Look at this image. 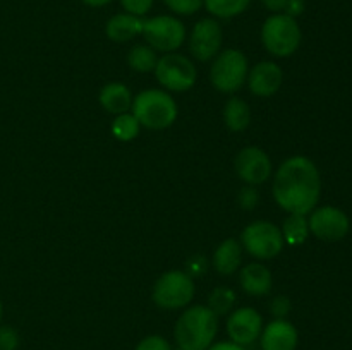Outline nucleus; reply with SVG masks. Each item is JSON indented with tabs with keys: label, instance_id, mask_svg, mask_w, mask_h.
I'll return each mask as SVG.
<instances>
[{
	"label": "nucleus",
	"instance_id": "nucleus-1",
	"mask_svg": "<svg viewBox=\"0 0 352 350\" xmlns=\"http://www.w3.org/2000/svg\"><path fill=\"white\" fill-rule=\"evenodd\" d=\"M322 194V178L316 165L306 156H291L274 177V198L287 213L309 215Z\"/></svg>",
	"mask_w": 352,
	"mask_h": 350
},
{
	"label": "nucleus",
	"instance_id": "nucleus-2",
	"mask_svg": "<svg viewBox=\"0 0 352 350\" xmlns=\"http://www.w3.org/2000/svg\"><path fill=\"white\" fill-rule=\"evenodd\" d=\"M219 333V316L208 305H192L179 316L174 328L177 347L182 350H206Z\"/></svg>",
	"mask_w": 352,
	"mask_h": 350
},
{
	"label": "nucleus",
	"instance_id": "nucleus-3",
	"mask_svg": "<svg viewBox=\"0 0 352 350\" xmlns=\"http://www.w3.org/2000/svg\"><path fill=\"white\" fill-rule=\"evenodd\" d=\"M131 113L136 117L141 127L160 130L175 122L179 110L170 93L162 89H144L134 96Z\"/></svg>",
	"mask_w": 352,
	"mask_h": 350
},
{
	"label": "nucleus",
	"instance_id": "nucleus-4",
	"mask_svg": "<svg viewBox=\"0 0 352 350\" xmlns=\"http://www.w3.org/2000/svg\"><path fill=\"white\" fill-rule=\"evenodd\" d=\"M261 41L275 57H291L301 45V27L287 14H274L261 27Z\"/></svg>",
	"mask_w": 352,
	"mask_h": 350
},
{
	"label": "nucleus",
	"instance_id": "nucleus-5",
	"mask_svg": "<svg viewBox=\"0 0 352 350\" xmlns=\"http://www.w3.org/2000/svg\"><path fill=\"white\" fill-rule=\"evenodd\" d=\"M153 302L160 309H182L195 297V281L186 271H165L153 285Z\"/></svg>",
	"mask_w": 352,
	"mask_h": 350
},
{
	"label": "nucleus",
	"instance_id": "nucleus-6",
	"mask_svg": "<svg viewBox=\"0 0 352 350\" xmlns=\"http://www.w3.org/2000/svg\"><path fill=\"white\" fill-rule=\"evenodd\" d=\"M248 79V58L236 48L220 51L210 69V81L220 93H236Z\"/></svg>",
	"mask_w": 352,
	"mask_h": 350
},
{
	"label": "nucleus",
	"instance_id": "nucleus-7",
	"mask_svg": "<svg viewBox=\"0 0 352 350\" xmlns=\"http://www.w3.org/2000/svg\"><path fill=\"white\" fill-rule=\"evenodd\" d=\"M284 244L282 230L275 223L265 222V220L250 223L241 235L243 249H246L251 256L261 261L278 256L280 250L284 249Z\"/></svg>",
	"mask_w": 352,
	"mask_h": 350
},
{
	"label": "nucleus",
	"instance_id": "nucleus-8",
	"mask_svg": "<svg viewBox=\"0 0 352 350\" xmlns=\"http://www.w3.org/2000/svg\"><path fill=\"white\" fill-rule=\"evenodd\" d=\"M155 78L167 91L184 93L195 86L198 71L188 57L170 51L158 58L157 67H155Z\"/></svg>",
	"mask_w": 352,
	"mask_h": 350
},
{
	"label": "nucleus",
	"instance_id": "nucleus-9",
	"mask_svg": "<svg viewBox=\"0 0 352 350\" xmlns=\"http://www.w3.org/2000/svg\"><path fill=\"white\" fill-rule=\"evenodd\" d=\"M143 36L155 51H175L186 40V26L174 16L144 19Z\"/></svg>",
	"mask_w": 352,
	"mask_h": 350
},
{
	"label": "nucleus",
	"instance_id": "nucleus-10",
	"mask_svg": "<svg viewBox=\"0 0 352 350\" xmlns=\"http://www.w3.org/2000/svg\"><path fill=\"white\" fill-rule=\"evenodd\" d=\"M309 233L325 242H337L349 232V218L336 206H322L313 209L308 218Z\"/></svg>",
	"mask_w": 352,
	"mask_h": 350
},
{
	"label": "nucleus",
	"instance_id": "nucleus-11",
	"mask_svg": "<svg viewBox=\"0 0 352 350\" xmlns=\"http://www.w3.org/2000/svg\"><path fill=\"white\" fill-rule=\"evenodd\" d=\"M222 27L212 17L198 21L189 36V50L199 62H208L220 54Z\"/></svg>",
	"mask_w": 352,
	"mask_h": 350
},
{
	"label": "nucleus",
	"instance_id": "nucleus-12",
	"mask_svg": "<svg viewBox=\"0 0 352 350\" xmlns=\"http://www.w3.org/2000/svg\"><path fill=\"white\" fill-rule=\"evenodd\" d=\"M236 172L248 185H260L270 178L272 161L261 148L248 146L237 153Z\"/></svg>",
	"mask_w": 352,
	"mask_h": 350
},
{
	"label": "nucleus",
	"instance_id": "nucleus-13",
	"mask_svg": "<svg viewBox=\"0 0 352 350\" xmlns=\"http://www.w3.org/2000/svg\"><path fill=\"white\" fill-rule=\"evenodd\" d=\"M263 329V319L253 307H239L227 319V335L230 342L241 347L256 342Z\"/></svg>",
	"mask_w": 352,
	"mask_h": 350
},
{
	"label": "nucleus",
	"instance_id": "nucleus-14",
	"mask_svg": "<svg viewBox=\"0 0 352 350\" xmlns=\"http://www.w3.org/2000/svg\"><path fill=\"white\" fill-rule=\"evenodd\" d=\"M246 81L253 95L268 98L280 89L282 81H284V72L275 62L265 60L254 65L251 72H248Z\"/></svg>",
	"mask_w": 352,
	"mask_h": 350
},
{
	"label": "nucleus",
	"instance_id": "nucleus-15",
	"mask_svg": "<svg viewBox=\"0 0 352 350\" xmlns=\"http://www.w3.org/2000/svg\"><path fill=\"white\" fill-rule=\"evenodd\" d=\"M298 343V329L287 319H275L261 329V350H296Z\"/></svg>",
	"mask_w": 352,
	"mask_h": 350
},
{
	"label": "nucleus",
	"instance_id": "nucleus-16",
	"mask_svg": "<svg viewBox=\"0 0 352 350\" xmlns=\"http://www.w3.org/2000/svg\"><path fill=\"white\" fill-rule=\"evenodd\" d=\"M144 19L143 17L133 16V14H116L110 17L105 26L107 36L116 43H126L138 34H143Z\"/></svg>",
	"mask_w": 352,
	"mask_h": 350
},
{
	"label": "nucleus",
	"instance_id": "nucleus-17",
	"mask_svg": "<svg viewBox=\"0 0 352 350\" xmlns=\"http://www.w3.org/2000/svg\"><path fill=\"white\" fill-rule=\"evenodd\" d=\"M133 100V93L122 82H109L100 91V105L113 115L129 112Z\"/></svg>",
	"mask_w": 352,
	"mask_h": 350
},
{
	"label": "nucleus",
	"instance_id": "nucleus-18",
	"mask_svg": "<svg viewBox=\"0 0 352 350\" xmlns=\"http://www.w3.org/2000/svg\"><path fill=\"white\" fill-rule=\"evenodd\" d=\"M241 287L250 295H267L272 290V273L265 264L251 263L241 270Z\"/></svg>",
	"mask_w": 352,
	"mask_h": 350
},
{
	"label": "nucleus",
	"instance_id": "nucleus-19",
	"mask_svg": "<svg viewBox=\"0 0 352 350\" xmlns=\"http://www.w3.org/2000/svg\"><path fill=\"white\" fill-rule=\"evenodd\" d=\"M243 263V246L236 239H226L213 253V266L220 275L236 273Z\"/></svg>",
	"mask_w": 352,
	"mask_h": 350
},
{
	"label": "nucleus",
	"instance_id": "nucleus-20",
	"mask_svg": "<svg viewBox=\"0 0 352 350\" xmlns=\"http://www.w3.org/2000/svg\"><path fill=\"white\" fill-rule=\"evenodd\" d=\"M223 122H226L227 129L232 132H241L246 129L251 122V110L248 103L237 96L230 98L223 108Z\"/></svg>",
	"mask_w": 352,
	"mask_h": 350
},
{
	"label": "nucleus",
	"instance_id": "nucleus-21",
	"mask_svg": "<svg viewBox=\"0 0 352 350\" xmlns=\"http://www.w3.org/2000/svg\"><path fill=\"white\" fill-rule=\"evenodd\" d=\"M280 230L282 235H284V242H287L289 246H301L309 235L308 218H306V215L289 213Z\"/></svg>",
	"mask_w": 352,
	"mask_h": 350
},
{
	"label": "nucleus",
	"instance_id": "nucleus-22",
	"mask_svg": "<svg viewBox=\"0 0 352 350\" xmlns=\"http://www.w3.org/2000/svg\"><path fill=\"white\" fill-rule=\"evenodd\" d=\"M157 51L148 45H136L127 54V64L136 72H151L157 67Z\"/></svg>",
	"mask_w": 352,
	"mask_h": 350
},
{
	"label": "nucleus",
	"instance_id": "nucleus-23",
	"mask_svg": "<svg viewBox=\"0 0 352 350\" xmlns=\"http://www.w3.org/2000/svg\"><path fill=\"white\" fill-rule=\"evenodd\" d=\"M251 0H203V5L206 7L212 16L220 17V19H230L250 7Z\"/></svg>",
	"mask_w": 352,
	"mask_h": 350
},
{
	"label": "nucleus",
	"instance_id": "nucleus-24",
	"mask_svg": "<svg viewBox=\"0 0 352 350\" xmlns=\"http://www.w3.org/2000/svg\"><path fill=\"white\" fill-rule=\"evenodd\" d=\"M140 129H141V124L138 122L136 117L129 112L116 115V119H113L112 122L113 137L122 141V143H127V141H133L134 137H138Z\"/></svg>",
	"mask_w": 352,
	"mask_h": 350
},
{
	"label": "nucleus",
	"instance_id": "nucleus-25",
	"mask_svg": "<svg viewBox=\"0 0 352 350\" xmlns=\"http://www.w3.org/2000/svg\"><path fill=\"white\" fill-rule=\"evenodd\" d=\"M236 304V292L229 287L213 288L208 297V307L215 312L217 316H226L232 311Z\"/></svg>",
	"mask_w": 352,
	"mask_h": 350
},
{
	"label": "nucleus",
	"instance_id": "nucleus-26",
	"mask_svg": "<svg viewBox=\"0 0 352 350\" xmlns=\"http://www.w3.org/2000/svg\"><path fill=\"white\" fill-rule=\"evenodd\" d=\"M164 2L168 9L181 16H191L203 7V0H164Z\"/></svg>",
	"mask_w": 352,
	"mask_h": 350
},
{
	"label": "nucleus",
	"instance_id": "nucleus-27",
	"mask_svg": "<svg viewBox=\"0 0 352 350\" xmlns=\"http://www.w3.org/2000/svg\"><path fill=\"white\" fill-rule=\"evenodd\" d=\"M19 347V335L12 326H0V350H16Z\"/></svg>",
	"mask_w": 352,
	"mask_h": 350
},
{
	"label": "nucleus",
	"instance_id": "nucleus-28",
	"mask_svg": "<svg viewBox=\"0 0 352 350\" xmlns=\"http://www.w3.org/2000/svg\"><path fill=\"white\" fill-rule=\"evenodd\" d=\"M136 350H172V347L164 336L150 335L144 336V338L138 343Z\"/></svg>",
	"mask_w": 352,
	"mask_h": 350
},
{
	"label": "nucleus",
	"instance_id": "nucleus-29",
	"mask_svg": "<svg viewBox=\"0 0 352 350\" xmlns=\"http://www.w3.org/2000/svg\"><path fill=\"white\" fill-rule=\"evenodd\" d=\"M124 10L127 14H133V16L143 17L148 10L153 5V0H120Z\"/></svg>",
	"mask_w": 352,
	"mask_h": 350
},
{
	"label": "nucleus",
	"instance_id": "nucleus-30",
	"mask_svg": "<svg viewBox=\"0 0 352 350\" xmlns=\"http://www.w3.org/2000/svg\"><path fill=\"white\" fill-rule=\"evenodd\" d=\"M291 309H292L291 301H289V297H284V295L275 297L270 304L272 314H274L277 319H285V316L291 312Z\"/></svg>",
	"mask_w": 352,
	"mask_h": 350
},
{
	"label": "nucleus",
	"instance_id": "nucleus-31",
	"mask_svg": "<svg viewBox=\"0 0 352 350\" xmlns=\"http://www.w3.org/2000/svg\"><path fill=\"white\" fill-rule=\"evenodd\" d=\"M258 199H260V196H258L254 185H248L239 192V206L244 209H253L256 206Z\"/></svg>",
	"mask_w": 352,
	"mask_h": 350
},
{
	"label": "nucleus",
	"instance_id": "nucleus-32",
	"mask_svg": "<svg viewBox=\"0 0 352 350\" xmlns=\"http://www.w3.org/2000/svg\"><path fill=\"white\" fill-rule=\"evenodd\" d=\"M188 268H189V275L205 273V270H206L205 257H201V256L191 257V259L188 261Z\"/></svg>",
	"mask_w": 352,
	"mask_h": 350
},
{
	"label": "nucleus",
	"instance_id": "nucleus-33",
	"mask_svg": "<svg viewBox=\"0 0 352 350\" xmlns=\"http://www.w3.org/2000/svg\"><path fill=\"white\" fill-rule=\"evenodd\" d=\"M305 10V0H289L287 5H285V14L291 17H298L299 14H302Z\"/></svg>",
	"mask_w": 352,
	"mask_h": 350
},
{
	"label": "nucleus",
	"instance_id": "nucleus-34",
	"mask_svg": "<svg viewBox=\"0 0 352 350\" xmlns=\"http://www.w3.org/2000/svg\"><path fill=\"white\" fill-rule=\"evenodd\" d=\"M287 2H289V0H261V3H263V5L267 7L268 10H272V12H275V14L285 10V5H287Z\"/></svg>",
	"mask_w": 352,
	"mask_h": 350
},
{
	"label": "nucleus",
	"instance_id": "nucleus-35",
	"mask_svg": "<svg viewBox=\"0 0 352 350\" xmlns=\"http://www.w3.org/2000/svg\"><path fill=\"white\" fill-rule=\"evenodd\" d=\"M206 350H244V347L237 345L234 342H217L212 343Z\"/></svg>",
	"mask_w": 352,
	"mask_h": 350
},
{
	"label": "nucleus",
	"instance_id": "nucleus-36",
	"mask_svg": "<svg viewBox=\"0 0 352 350\" xmlns=\"http://www.w3.org/2000/svg\"><path fill=\"white\" fill-rule=\"evenodd\" d=\"M82 2L89 7H103L107 5V3L112 2V0H82Z\"/></svg>",
	"mask_w": 352,
	"mask_h": 350
},
{
	"label": "nucleus",
	"instance_id": "nucleus-37",
	"mask_svg": "<svg viewBox=\"0 0 352 350\" xmlns=\"http://www.w3.org/2000/svg\"><path fill=\"white\" fill-rule=\"evenodd\" d=\"M2 312H3V305H2V301H0V319H2Z\"/></svg>",
	"mask_w": 352,
	"mask_h": 350
},
{
	"label": "nucleus",
	"instance_id": "nucleus-38",
	"mask_svg": "<svg viewBox=\"0 0 352 350\" xmlns=\"http://www.w3.org/2000/svg\"><path fill=\"white\" fill-rule=\"evenodd\" d=\"M175 350H182V349H179V347H177V349H175Z\"/></svg>",
	"mask_w": 352,
	"mask_h": 350
}]
</instances>
